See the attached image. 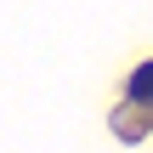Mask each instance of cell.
Instances as JSON below:
<instances>
[{"mask_svg":"<svg viewBox=\"0 0 153 153\" xmlns=\"http://www.w3.org/2000/svg\"><path fill=\"white\" fill-rule=\"evenodd\" d=\"M131 102H153V62H142L131 74Z\"/></svg>","mask_w":153,"mask_h":153,"instance_id":"1","label":"cell"}]
</instances>
